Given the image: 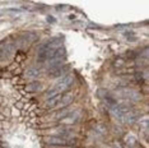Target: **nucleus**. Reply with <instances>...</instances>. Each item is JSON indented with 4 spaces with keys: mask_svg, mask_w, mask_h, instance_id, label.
Instances as JSON below:
<instances>
[{
    "mask_svg": "<svg viewBox=\"0 0 149 148\" xmlns=\"http://www.w3.org/2000/svg\"><path fill=\"white\" fill-rule=\"evenodd\" d=\"M125 142H126L127 146H135V142H136V138H135L133 134H129L125 138Z\"/></svg>",
    "mask_w": 149,
    "mask_h": 148,
    "instance_id": "obj_15",
    "label": "nucleus"
},
{
    "mask_svg": "<svg viewBox=\"0 0 149 148\" xmlns=\"http://www.w3.org/2000/svg\"><path fill=\"white\" fill-rule=\"evenodd\" d=\"M106 132H107V129H106V128H104L103 125H97L96 129H94V133H96V135H100V137L104 135V134H106Z\"/></svg>",
    "mask_w": 149,
    "mask_h": 148,
    "instance_id": "obj_13",
    "label": "nucleus"
},
{
    "mask_svg": "<svg viewBox=\"0 0 149 148\" xmlns=\"http://www.w3.org/2000/svg\"><path fill=\"white\" fill-rule=\"evenodd\" d=\"M79 119H80V111L74 110L72 112L69 111L65 116H63L61 119H59V120L61 124H64V125H73V124L79 121Z\"/></svg>",
    "mask_w": 149,
    "mask_h": 148,
    "instance_id": "obj_5",
    "label": "nucleus"
},
{
    "mask_svg": "<svg viewBox=\"0 0 149 148\" xmlns=\"http://www.w3.org/2000/svg\"><path fill=\"white\" fill-rule=\"evenodd\" d=\"M73 83H74V77L73 75H66V77H64V78H61L59 82H57V84L54 87V89H55L57 93H60V92H63V91L68 89Z\"/></svg>",
    "mask_w": 149,
    "mask_h": 148,
    "instance_id": "obj_6",
    "label": "nucleus"
},
{
    "mask_svg": "<svg viewBox=\"0 0 149 148\" xmlns=\"http://www.w3.org/2000/svg\"><path fill=\"white\" fill-rule=\"evenodd\" d=\"M60 97H61V95H55L52 97H49L47 98V102H46V107H55L59 105V101H60Z\"/></svg>",
    "mask_w": 149,
    "mask_h": 148,
    "instance_id": "obj_11",
    "label": "nucleus"
},
{
    "mask_svg": "<svg viewBox=\"0 0 149 148\" xmlns=\"http://www.w3.org/2000/svg\"><path fill=\"white\" fill-rule=\"evenodd\" d=\"M40 75H41V70L38 68H29L27 70V77H28L29 79H36V78H38Z\"/></svg>",
    "mask_w": 149,
    "mask_h": 148,
    "instance_id": "obj_12",
    "label": "nucleus"
},
{
    "mask_svg": "<svg viewBox=\"0 0 149 148\" xmlns=\"http://www.w3.org/2000/svg\"><path fill=\"white\" fill-rule=\"evenodd\" d=\"M117 96L126 101H139L141 98L140 92L131 88H120L117 91Z\"/></svg>",
    "mask_w": 149,
    "mask_h": 148,
    "instance_id": "obj_4",
    "label": "nucleus"
},
{
    "mask_svg": "<svg viewBox=\"0 0 149 148\" xmlns=\"http://www.w3.org/2000/svg\"><path fill=\"white\" fill-rule=\"evenodd\" d=\"M15 52V43L10 38H4L0 41V63H6L13 58Z\"/></svg>",
    "mask_w": 149,
    "mask_h": 148,
    "instance_id": "obj_2",
    "label": "nucleus"
},
{
    "mask_svg": "<svg viewBox=\"0 0 149 148\" xmlns=\"http://www.w3.org/2000/svg\"><path fill=\"white\" fill-rule=\"evenodd\" d=\"M46 143L50 144V146H65V138H61V137H57V135H54V137H47L46 138Z\"/></svg>",
    "mask_w": 149,
    "mask_h": 148,
    "instance_id": "obj_9",
    "label": "nucleus"
},
{
    "mask_svg": "<svg viewBox=\"0 0 149 148\" xmlns=\"http://www.w3.org/2000/svg\"><path fill=\"white\" fill-rule=\"evenodd\" d=\"M41 83H38V82H33L31 83V84H28V87H27V89L28 91H31V92H35V91H38V89H41Z\"/></svg>",
    "mask_w": 149,
    "mask_h": 148,
    "instance_id": "obj_14",
    "label": "nucleus"
},
{
    "mask_svg": "<svg viewBox=\"0 0 149 148\" xmlns=\"http://www.w3.org/2000/svg\"><path fill=\"white\" fill-rule=\"evenodd\" d=\"M68 69H69L68 65H63V63H61V64H57V65L50 66L49 74H50V77H52V78H59V77H63V74L66 73Z\"/></svg>",
    "mask_w": 149,
    "mask_h": 148,
    "instance_id": "obj_7",
    "label": "nucleus"
},
{
    "mask_svg": "<svg viewBox=\"0 0 149 148\" xmlns=\"http://www.w3.org/2000/svg\"><path fill=\"white\" fill-rule=\"evenodd\" d=\"M110 111H111V115H112L115 119H117L118 121L124 123V124H133L135 120H136V114L135 111L131 109L129 105H125V103H115L113 106L110 107Z\"/></svg>",
    "mask_w": 149,
    "mask_h": 148,
    "instance_id": "obj_1",
    "label": "nucleus"
},
{
    "mask_svg": "<svg viewBox=\"0 0 149 148\" xmlns=\"http://www.w3.org/2000/svg\"><path fill=\"white\" fill-rule=\"evenodd\" d=\"M72 101H73V93H65V95H61V97H60L59 105H57V106L65 107V106L69 105Z\"/></svg>",
    "mask_w": 149,
    "mask_h": 148,
    "instance_id": "obj_10",
    "label": "nucleus"
},
{
    "mask_svg": "<svg viewBox=\"0 0 149 148\" xmlns=\"http://www.w3.org/2000/svg\"><path fill=\"white\" fill-rule=\"evenodd\" d=\"M52 134H54V135H57V137L65 138V139H69L70 137L74 135L73 130L72 129H68V128H57V129H54Z\"/></svg>",
    "mask_w": 149,
    "mask_h": 148,
    "instance_id": "obj_8",
    "label": "nucleus"
},
{
    "mask_svg": "<svg viewBox=\"0 0 149 148\" xmlns=\"http://www.w3.org/2000/svg\"><path fill=\"white\" fill-rule=\"evenodd\" d=\"M65 58H66V51H65V47H64V45H63L46 60V63L49 66H54V65H57V64H61L64 60H65Z\"/></svg>",
    "mask_w": 149,
    "mask_h": 148,
    "instance_id": "obj_3",
    "label": "nucleus"
}]
</instances>
